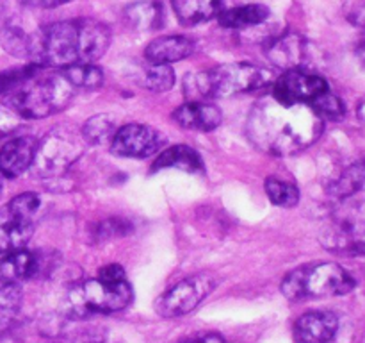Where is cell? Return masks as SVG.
<instances>
[{
	"label": "cell",
	"mask_w": 365,
	"mask_h": 343,
	"mask_svg": "<svg viewBox=\"0 0 365 343\" xmlns=\"http://www.w3.org/2000/svg\"><path fill=\"white\" fill-rule=\"evenodd\" d=\"M191 343H225V339L221 338L220 334H207V336H203V338L195 339V342H191Z\"/></svg>",
	"instance_id": "37"
},
{
	"label": "cell",
	"mask_w": 365,
	"mask_h": 343,
	"mask_svg": "<svg viewBox=\"0 0 365 343\" xmlns=\"http://www.w3.org/2000/svg\"><path fill=\"white\" fill-rule=\"evenodd\" d=\"M2 177L4 175H2V172H0V189H2Z\"/></svg>",
	"instance_id": "41"
},
{
	"label": "cell",
	"mask_w": 365,
	"mask_h": 343,
	"mask_svg": "<svg viewBox=\"0 0 365 343\" xmlns=\"http://www.w3.org/2000/svg\"><path fill=\"white\" fill-rule=\"evenodd\" d=\"M130 284L127 279L123 281H107V279H91L82 284H77L68 293L70 307L73 313L82 314H100L116 313L125 309L132 302Z\"/></svg>",
	"instance_id": "7"
},
{
	"label": "cell",
	"mask_w": 365,
	"mask_h": 343,
	"mask_svg": "<svg viewBox=\"0 0 365 343\" xmlns=\"http://www.w3.org/2000/svg\"><path fill=\"white\" fill-rule=\"evenodd\" d=\"M34 232L32 220L14 217L6 209L0 211V254H9L25 249Z\"/></svg>",
	"instance_id": "18"
},
{
	"label": "cell",
	"mask_w": 365,
	"mask_h": 343,
	"mask_svg": "<svg viewBox=\"0 0 365 343\" xmlns=\"http://www.w3.org/2000/svg\"><path fill=\"white\" fill-rule=\"evenodd\" d=\"M38 139L32 136H18L0 149V172L4 177L14 179L32 166Z\"/></svg>",
	"instance_id": "15"
},
{
	"label": "cell",
	"mask_w": 365,
	"mask_h": 343,
	"mask_svg": "<svg viewBox=\"0 0 365 343\" xmlns=\"http://www.w3.org/2000/svg\"><path fill=\"white\" fill-rule=\"evenodd\" d=\"M173 120L177 121L180 127L189 129V131H214L217 125L223 120V114L217 106L210 102H202V100H195L180 106L175 109Z\"/></svg>",
	"instance_id": "16"
},
{
	"label": "cell",
	"mask_w": 365,
	"mask_h": 343,
	"mask_svg": "<svg viewBox=\"0 0 365 343\" xmlns=\"http://www.w3.org/2000/svg\"><path fill=\"white\" fill-rule=\"evenodd\" d=\"M24 292L18 284H4L0 288V334L14 320L21 306Z\"/></svg>",
	"instance_id": "26"
},
{
	"label": "cell",
	"mask_w": 365,
	"mask_h": 343,
	"mask_svg": "<svg viewBox=\"0 0 365 343\" xmlns=\"http://www.w3.org/2000/svg\"><path fill=\"white\" fill-rule=\"evenodd\" d=\"M4 209H6L7 213L14 214V217L32 220L36 211L39 209V197L36 195V193H21V195L14 197Z\"/></svg>",
	"instance_id": "31"
},
{
	"label": "cell",
	"mask_w": 365,
	"mask_h": 343,
	"mask_svg": "<svg viewBox=\"0 0 365 343\" xmlns=\"http://www.w3.org/2000/svg\"><path fill=\"white\" fill-rule=\"evenodd\" d=\"M360 192H365V159L346 168L330 188V193L337 199H349Z\"/></svg>",
	"instance_id": "24"
},
{
	"label": "cell",
	"mask_w": 365,
	"mask_h": 343,
	"mask_svg": "<svg viewBox=\"0 0 365 343\" xmlns=\"http://www.w3.org/2000/svg\"><path fill=\"white\" fill-rule=\"evenodd\" d=\"M359 113H360V116H362L364 120H365V102L362 104V107H360V109H359Z\"/></svg>",
	"instance_id": "39"
},
{
	"label": "cell",
	"mask_w": 365,
	"mask_h": 343,
	"mask_svg": "<svg viewBox=\"0 0 365 343\" xmlns=\"http://www.w3.org/2000/svg\"><path fill=\"white\" fill-rule=\"evenodd\" d=\"M20 121L21 116L16 111H13L9 106H6V104L0 106V139H2L4 136L11 134V132L20 125Z\"/></svg>",
	"instance_id": "34"
},
{
	"label": "cell",
	"mask_w": 365,
	"mask_h": 343,
	"mask_svg": "<svg viewBox=\"0 0 365 343\" xmlns=\"http://www.w3.org/2000/svg\"><path fill=\"white\" fill-rule=\"evenodd\" d=\"M310 106L316 109V113L319 114L323 120H341L346 113L342 100L330 91L321 93L319 96H316V99L310 102Z\"/></svg>",
	"instance_id": "30"
},
{
	"label": "cell",
	"mask_w": 365,
	"mask_h": 343,
	"mask_svg": "<svg viewBox=\"0 0 365 343\" xmlns=\"http://www.w3.org/2000/svg\"><path fill=\"white\" fill-rule=\"evenodd\" d=\"M359 57H360V61L365 64V43H362V45L359 46Z\"/></svg>",
	"instance_id": "38"
},
{
	"label": "cell",
	"mask_w": 365,
	"mask_h": 343,
	"mask_svg": "<svg viewBox=\"0 0 365 343\" xmlns=\"http://www.w3.org/2000/svg\"><path fill=\"white\" fill-rule=\"evenodd\" d=\"M164 143L163 134L150 125L130 124L118 129L110 139V152L120 157L143 159L155 154Z\"/></svg>",
	"instance_id": "11"
},
{
	"label": "cell",
	"mask_w": 365,
	"mask_h": 343,
	"mask_svg": "<svg viewBox=\"0 0 365 343\" xmlns=\"http://www.w3.org/2000/svg\"><path fill=\"white\" fill-rule=\"evenodd\" d=\"M269 18V9L262 4H248L242 7L221 11L220 24L228 29H248L264 24Z\"/></svg>",
	"instance_id": "23"
},
{
	"label": "cell",
	"mask_w": 365,
	"mask_h": 343,
	"mask_svg": "<svg viewBox=\"0 0 365 343\" xmlns=\"http://www.w3.org/2000/svg\"><path fill=\"white\" fill-rule=\"evenodd\" d=\"M266 54L271 63L277 68H282L284 71L294 70V68L305 70L310 56H312V49H310V43L303 36L296 34V32H287V34L271 41Z\"/></svg>",
	"instance_id": "13"
},
{
	"label": "cell",
	"mask_w": 365,
	"mask_h": 343,
	"mask_svg": "<svg viewBox=\"0 0 365 343\" xmlns=\"http://www.w3.org/2000/svg\"><path fill=\"white\" fill-rule=\"evenodd\" d=\"M4 6H6V2H4V0H0V13L4 11Z\"/></svg>",
	"instance_id": "40"
},
{
	"label": "cell",
	"mask_w": 365,
	"mask_h": 343,
	"mask_svg": "<svg viewBox=\"0 0 365 343\" xmlns=\"http://www.w3.org/2000/svg\"><path fill=\"white\" fill-rule=\"evenodd\" d=\"M348 20L356 27L365 29V0H353L348 7Z\"/></svg>",
	"instance_id": "35"
},
{
	"label": "cell",
	"mask_w": 365,
	"mask_h": 343,
	"mask_svg": "<svg viewBox=\"0 0 365 343\" xmlns=\"http://www.w3.org/2000/svg\"><path fill=\"white\" fill-rule=\"evenodd\" d=\"M86 139L82 132L73 129L56 127L38 143L32 168L39 177H57L63 175L86 150Z\"/></svg>",
	"instance_id": "6"
},
{
	"label": "cell",
	"mask_w": 365,
	"mask_h": 343,
	"mask_svg": "<svg viewBox=\"0 0 365 343\" xmlns=\"http://www.w3.org/2000/svg\"><path fill=\"white\" fill-rule=\"evenodd\" d=\"M328 91V84L321 75L303 68L285 70L273 86V99L284 104H310L321 93Z\"/></svg>",
	"instance_id": "10"
},
{
	"label": "cell",
	"mask_w": 365,
	"mask_h": 343,
	"mask_svg": "<svg viewBox=\"0 0 365 343\" xmlns=\"http://www.w3.org/2000/svg\"><path fill=\"white\" fill-rule=\"evenodd\" d=\"M82 136L91 145H100L113 139L114 136V120L109 114H95L89 118L82 127Z\"/></svg>",
	"instance_id": "27"
},
{
	"label": "cell",
	"mask_w": 365,
	"mask_h": 343,
	"mask_svg": "<svg viewBox=\"0 0 365 343\" xmlns=\"http://www.w3.org/2000/svg\"><path fill=\"white\" fill-rule=\"evenodd\" d=\"M75 88L63 74L48 75L32 82L16 86L6 106L16 111L21 118H46L64 109L73 96Z\"/></svg>",
	"instance_id": "5"
},
{
	"label": "cell",
	"mask_w": 365,
	"mask_h": 343,
	"mask_svg": "<svg viewBox=\"0 0 365 343\" xmlns=\"http://www.w3.org/2000/svg\"><path fill=\"white\" fill-rule=\"evenodd\" d=\"M339 331V318L330 311H309L294 324L296 343H330Z\"/></svg>",
	"instance_id": "14"
},
{
	"label": "cell",
	"mask_w": 365,
	"mask_h": 343,
	"mask_svg": "<svg viewBox=\"0 0 365 343\" xmlns=\"http://www.w3.org/2000/svg\"><path fill=\"white\" fill-rule=\"evenodd\" d=\"M178 21L184 25H198L220 16L221 0H171Z\"/></svg>",
	"instance_id": "20"
},
{
	"label": "cell",
	"mask_w": 365,
	"mask_h": 343,
	"mask_svg": "<svg viewBox=\"0 0 365 343\" xmlns=\"http://www.w3.org/2000/svg\"><path fill=\"white\" fill-rule=\"evenodd\" d=\"M38 257L29 250L20 249L6 254L0 259V281L4 284H18L38 272Z\"/></svg>",
	"instance_id": "19"
},
{
	"label": "cell",
	"mask_w": 365,
	"mask_h": 343,
	"mask_svg": "<svg viewBox=\"0 0 365 343\" xmlns=\"http://www.w3.org/2000/svg\"><path fill=\"white\" fill-rule=\"evenodd\" d=\"M21 2L32 9H53V7L64 6V4H70L73 0H21Z\"/></svg>",
	"instance_id": "36"
},
{
	"label": "cell",
	"mask_w": 365,
	"mask_h": 343,
	"mask_svg": "<svg viewBox=\"0 0 365 343\" xmlns=\"http://www.w3.org/2000/svg\"><path fill=\"white\" fill-rule=\"evenodd\" d=\"M39 43V29L29 31L24 20L13 13H0V46L7 54L21 59L36 61Z\"/></svg>",
	"instance_id": "12"
},
{
	"label": "cell",
	"mask_w": 365,
	"mask_h": 343,
	"mask_svg": "<svg viewBox=\"0 0 365 343\" xmlns=\"http://www.w3.org/2000/svg\"><path fill=\"white\" fill-rule=\"evenodd\" d=\"M123 16L135 31H153L163 24V7L155 0H139L125 7Z\"/></svg>",
	"instance_id": "22"
},
{
	"label": "cell",
	"mask_w": 365,
	"mask_h": 343,
	"mask_svg": "<svg viewBox=\"0 0 365 343\" xmlns=\"http://www.w3.org/2000/svg\"><path fill=\"white\" fill-rule=\"evenodd\" d=\"M63 75L70 81V84L77 88L93 89L98 88L103 82V71L102 68L96 66L95 63H78L71 64V66L63 68Z\"/></svg>",
	"instance_id": "25"
},
{
	"label": "cell",
	"mask_w": 365,
	"mask_h": 343,
	"mask_svg": "<svg viewBox=\"0 0 365 343\" xmlns=\"http://www.w3.org/2000/svg\"><path fill=\"white\" fill-rule=\"evenodd\" d=\"M353 288V275L337 263L303 264L289 272L282 282V293L291 302L346 295Z\"/></svg>",
	"instance_id": "4"
},
{
	"label": "cell",
	"mask_w": 365,
	"mask_h": 343,
	"mask_svg": "<svg viewBox=\"0 0 365 343\" xmlns=\"http://www.w3.org/2000/svg\"><path fill=\"white\" fill-rule=\"evenodd\" d=\"M266 193L274 206L294 207L299 202V189L291 182L280 181V179H267Z\"/></svg>",
	"instance_id": "28"
},
{
	"label": "cell",
	"mask_w": 365,
	"mask_h": 343,
	"mask_svg": "<svg viewBox=\"0 0 365 343\" xmlns=\"http://www.w3.org/2000/svg\"><path fill=\"white\" fill-rule=\"evenodd\" d=\"M323 132V118L310 104L264 100L252 109L248 136L259 149L274 156H291L312 145Z\"/></svg>",
	"instance_id": "1"
},
{
	"label": "cell",
	"mask_w": 365,
	"mask_h": 343,
	"mask_svg": "<svg viewBox=\"0 0 365 343\" xmlns=\"http://www.w3.org/2000/svg\"><path fill=\"white\" fill-rule=\"evenodd\" d=\"M216 288V279L210 274H196L177 282L157 300V311L166 318L184 317L203 302Z\"/></svg>",
	"instance_id": "8"
},
{
	"label": "cell",
	"mask_w": 365,
	"mask_h": 343,
	"mask_svg": "<svg viewBox=\"0 0 365 343\" xmlns=\"http://www.w3.org/2000/svg\"><path fill=\"white\" fill-rule=\"evenodd\" d=\"M323 242L335 252L365 254V211H341L327 229Z\"/></svg>",
	"instance_id": "9"
},
{
	"label": "cell",
	"mask_w": 365,
	"mask_h": 343,
	"mask_svg": "<svg viewBox=\"0 0 365 343\" xmlns=\"http://www.w3.org/2000/svg\"><path fill=\"white\" fill-rule=\"evenodd\" d=\"M143 82H145V88H148L150 91H168V89L173 88L175 84V71L171 70L170 64H152V66L145 71Z\"/></svg>",
	"instance_id": "29"
},
{
	"label": "cell",
	"mask_w": 365,
	"mask_h": 343,
	"mask_svg": "<svg viewBox=\"0 0 365 343\" xmlns=\"http://www.w3.org/2000/svg\"><path fill=\"white\" fill-rule=\"evenodd\" d=\"M271 81L273 74L266 68L248 63H230L200 74H189L184 81V91L185 96L195 102L255 91Z\"/></svg>",
	"instance_id": "3"
},
{
	"label": "cell",
	"mask_w": 365,
	"mask_h": 343,
	"mask_svg": "<svg viewBox=\"0 0 365 343\" xmlns=\"http://www.w3.org/2000/svg\"><path fill=\"white\" fill-rule=\"evenodd\" d=\"M110 45V32L102 21L84 20L57 21L39 29L38 66L66 68L78 63H96Z\"/></svg>",
	"instance_id": "2"
},
{
	"label": "cell",
	"mask_w": 365,
	"mask_h": 343,
	"mask_svg": "<svg viewBox=\"0 0 365 343\" xmlns=\"http://www.w3.org/2000/svg\"><path fill=\"white\" fill-rule=\"evenodd\" d=\"M195 52V43L185 36H163L146 46L145 57L150 64H171L187 59Z\"/></svg>",
	"instance_id": "17"
},
{
	"label": "cell",
	"mask_w": 365,
	"mask_h": 343,
	"mask_svg": "<svg viewBox=\"0 0 365 343\" xmlns=\"http://www.w3.org/2000/svg\"><path fill=\"white\" fill-rule=\"evenodd\" d=\"M164 168H177V170L189 172V174H196L203 168L202 157L195 149L187 145H173L168 150H164L155 163L152 164V172L164 170Z\"/></svg>",
	"instance_id": "21"
},
{
	"label": "cell",
	"mask_w": 365,
	"mask_h": 343,
	"mask_svg": "<svg viewBox=\"0 0 365 343\" xmlns=\"http://www.w3.org/2000/svg\"><path fill=\"white\" fill-rule=\"evenodd\" d=\"M38 68V64H32L29 68H21V70H9L0 74V93L11 91L13 88L20 86L21 82L29 81V79L34 75V70Z\"/></svg>",
	"instance_id": "33"
},
{
	"label": "cell",
	"mask_w": 365,
	"mask_h": 343,
	"mask_svg": "<svg viewBox=\"0 0 365 343\" xmlns=\"http://www.w3.org/2000/svg\"><path fill=\"white\" fill-rule=\"evenodd\" d=\"M132 231V225L128 224L123 218H109V220L102 222V224L96 227V238L107 242V239L120 238V236L128 234Z\"/></svg>",
	"instance_id": "32"
}]
</instances>
